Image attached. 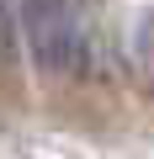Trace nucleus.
I'll return each instance as SVG.
<instances>
[{
  "instance_id": "obj_1",
  "label": "nucleus",
  "mask_w": 154,
  "mask_h": 159,
  "mask_svg": "<svg viewBox=\"0 0 154 159\" xmlns=\"http://www.w3.org/2000/svg\"><path fill=\"white\" fill-rule=\"evenodd\" d=\"M27 48L48 74H80L85 69V16L74 0H27L21 11Z\"/></svg>"
},
{
  "instance_id": "obj_2",
  "label": "nucleus",
  "mask_w": 154,
  "mask_h": 159,
  "mask_svg": "<svg viewBox=\"0 0 154 159\" xmlns=\"http://www.w3.org/2000/svg\"><path fill=\"white\" fill-rule=\"evenodd\" d=\"M0 58H11V16L0 11Z\"/></svg>"
}]
</instances>
